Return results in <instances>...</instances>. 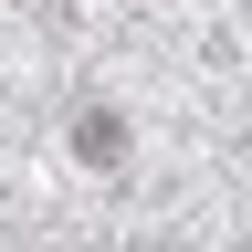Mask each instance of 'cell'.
I'll use <instances>...</instances> for the list:
<instances>
[{"label":"cell","instance_id":"cell-1","mask_svg":"<svg viewBox=\"0 0 252 252\" xmlns=\"http://www.w3.org/2000/svg\"><path fill=\"white\" fill-rule=\"evenodd\" d=\"M74 147H84V158H116V147H126V126H116V116H84V126H74Z\"/></svg>","mask_w":252,"mask_h":252}]
</instances>
